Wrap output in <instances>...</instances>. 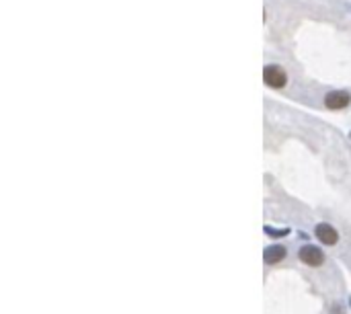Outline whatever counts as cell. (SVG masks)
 Listing matches in <instances>:
<instances>
[{
	"label": "cell",
	"instance_id": "cell-3",
	"mask_svg": "<svg viewBox=\"0 0 351 314\" xmlns=\"http://www.w3.org/2000/svg\"><path fill=\"white\" fill-rule=\"evenodd\" d=\"M349 101H351V97H349V92H345V90H333V92H329V95L325 97V105L329 109H335V111L345 109L349 105Z\"/></svg>",
	"mask_w": 351,
	"mask_h": 314
},
{
	"label": "cell",
	"instance_id": "cell-1",
	"mask_svg": "<svg viewBox=\"0 0 351 314\" xmlns=\"http://www.w3.org/2000/svg\"><path fill=\"white\" fill-rule=\"evenodd\" d=\"M298 259L308 265V267H318V265H323L325 263V255H323V250L321 248H316L312 244H304L300 248V253H298Z\"/></svg>",
	"mask_w": 351,
	"mask_h": 314
},
{
	"label": "cell",
	"instance_id": "cell-5",
	"mask_svg": "<svg viewBox=\"0 0 351 314\" xmlns=\"http://www.w3.org/2000/svg\"><path fill=\"white\" fill-rule=\"evenodd\" d=\"M263 259H265L267 265L279 263L281 259H285V246H281V244H271V246H267V248L263 250Z\"/></svg>",
	"mask_w": 351,
	"mask_h": 314
},
{
	"label": "cell",
	"instance_id": "cell-2",
	"mask_svg": "<svg viewBox=\"0 0 351 314\" xmlns=\"http://www.w3.org/2000/svg\"><path fill=\"white\" fill-rule=\"evenodd\" d=\"M263 80L271 88H283L285 82H288V74H285V70L279 66H267L263 70Z\"/></svg>",
	"mask_w": 351,
	"mask_h": 314
},
{
	"label": "cell",
	"instance_id": "cell-4",
	"mask_svg": "<svg viewBox=\"0 0 351 314\" xmlns=\"http://www.w3.org/2000/svg\"><path fill=\"white\" fill-rule=\"evenodd\" d=\"M314 234H316L318 240L325 242V244H335L339 240V234H337V230L331 224H318L314 228Z\"/></svg>",
	"mask_w": 351,
	"mask_h": 314
}]
</instances>
